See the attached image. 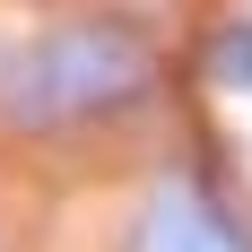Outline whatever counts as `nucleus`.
Returning <instances> with one entry per match:
<instances>
[{
	"instance_id": "obj_3",
	"label": "nucleus",
	"mask_w": 252,
	"mask_h": 252,
	"mask_svg": "<svg viewBox=\"0 0 252 252\" xmlns=\"http://www.w3.org/2000/svg\"><path fill=\"white\" fill-rule=\"evenodd\" d=\"M209 78L252 87V26H218V35H209Z\"/></svg>"
},
{
	"instance_id": "obj_1",
	"label": "nucleus",
	"mask_w": 252,
	"mask_h": 252,
	"mask_svg": "<svg viewBox=\"0 0 252 252\" xmlns=\"http://www.w3.org/2000/svg\"><path fill=\"white\" fill-rule=\"evenodd\" d=\"M148 87V52L122 26H61L0 61V113L18 130H61Z\"/></svg>"
},
{
	"instance_id": "obj_2",
	"label": "nucleus",
	"mask_w": 252,
	"mask_h": 252,
	"mask_svg": "<svg viewBox=\"0 0 252 252\" xmlns=\"http://www.w3.org/2000/svg\"><path fill=\"white\" fill-rule=\"evenodd\" d=\"M130 252H244V244L226 235V218H218V209L165 191V200L148 209V226H139V244H130Z\"/></svg>"
}]
</instances>
